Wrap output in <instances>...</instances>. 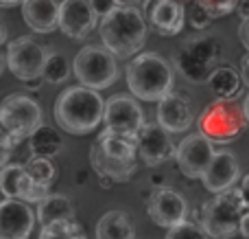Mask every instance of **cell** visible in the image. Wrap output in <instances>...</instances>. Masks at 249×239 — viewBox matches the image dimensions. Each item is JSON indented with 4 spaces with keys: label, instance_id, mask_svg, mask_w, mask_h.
Segmentation results:
<instances>
[{
    "label": "cell",
    "instance_id": "8fae6325",
    "mask_svg": "<svg viewBox=\"0 0 249 239\" xmlns=\"http://www.w3.org/2000/svg\"><path fill=\"white\" fill-rule=\"evenodd\" d=\"M105 132L112 134H124V136H138L140 130L146 125L144 112L136 97H109L105 101V117H103Z\"/></svg>",
    "mask_w": 249,
    "mask_h": 239
},
{
    "label": "cell",
    "instance_id": "30bf717a",
    "mask_svg": "<svg viewBox=\"0 0 249 239\" xmlns=\"http://www.w3.org/2000/svg\"><path fill=\"white\" fill-rule=\"evenodd\" d=\"M214 143L206 134H188L177 145V169L190 180H201L210 162L214 160Z\"/></svg>",
    "mask_w": 249,
    "mask_h": 239
},
{
    "label": "cell",
    "instance_id": "484cf974",
    "mask_svg": "<svg viewBox=\"0 0 249 239\" xmlns=\"http://www.w3.org/2000/svg\"><path fill=\"white\" fill-rule=\"evenodd\" d=\"M29 147H31V154L55 158L57 154L61 152V147H64V140H61V134L55 130V127H51V125H39L37 130L31 134Z\"/></svg>",
    "mask_w": 249,
    "mask_h": 239
},
{
    "label": "cell",
    "instance_id": "ee69618b",
    "mask_svg": "<svg viewBox=\"0 0 249 239\" xmlns=\"http://www.w3.org/2000/svg\"><path fill=\"white\" fill-rule=\"evenodd\" d=\"M184 2H188V0H184Z\"/></svg>",
    "mask_w": 249,
    "mask_h": 239
},
{
    "label": "cell",
    "instance_id": "8992f818",
    "mask_svg": "<svg viewBox=\"0 0 249 239\" xmlns=\"http://www.w3.org/2000/svg\"><path fill=\"white\" fill-rule=\"evenodd\" d=\"M223 48L216 38L199 35L184 42L175 53V66L184 79L193 83H208L212 70L219 66Z\"/></svg>",
    "mask_w": 249,
    "mask_h": 239
},
{
    "label": "cell",
    "instance_id": "d6a6232c",
    "mask_svg": "<svg viewBox=\"0 0 249 239\" xmlns=\"http://www.w3.org/2000/svg\"><path fill=\"white\" fill-rule=\"evenodd\" d=\"M90 2H92V7L96 9V13H99L101 18H103V16H107V13L112 11L114 7H118V4H116V0H90Z\"/></svg>",
    "mask_w": 249,
    "mask_h": 239
},
{
    "label": "cell",
    "instance_id": "603a6c76",
    "mask_svg": "<svg viewBox=\"0 0 249 239\" xmlns=\"http://www.w3.org/2000/svg\"><path fill=\"white\" fill-rule=\"evenodd\" d=\"M96 145L101 152L116 160H140L138 158V136H124V134H112L103 132L96 139Z\"/></svg>",
    "mask_w": 249,
    "mask_h": 239
},
{
    "label": "cell",
    "instance_id": "7402d4cb",
    "mask_svg": "<svg viewBox=\"0 0 249 239\" xmlns=\"http://www.w3.org/2000/svg\"><path fill=\"white\" fill-rule=\"evenodd\" d=\"M96 239H136L133 222L124 211H107L96 224Z\"/></svg>",
    "mask_w": 249,
    "mask_h": 239
},
{
    "label": "cell",
    "instance_id": "d6986e66",
    "mask_svg": "<svg viewBox=\"0 0 249 239\" xmlns=\"http://www.w3.org/2000/svg\"><path fill=\"white\" fill-rule=\"evenodd\" d=\"M241 180V167L232 152H216L214 160L210 162L208 171L203 174L201 182L206 191L210 193H223L228 189H234V182Z\"/></svg>",
    "mask_w": 249,
    "mask_h": 239
},
{
    "label": "cell",
    "instance_id": "74e56055",
    "mask_svg": "<svg viewBox=\"0 0 249 239\" xmlns=\"http://www.w3.org/2000/svg\"><path fill=\"white\" fill-rule=\"evenodd\" d=\"M241 235L249 239V211H247V215L243 218V222H241Z\"/></svg>",
    "mask_w": 249,
    "mask_h": 239
},
{
    "label": "cell",
    "instance_id": "e0dca14e",
    "mask_svg": "<svg viewBox=\"0 0 249 239\" xmlns=\"http://www.w3.org/2000/svg\"><path fill=\"white\" fill-rule=\"evenodd\" d=\"M35 218L24 200L4 198L0 204V239H29L35 226Z\"/></svg>",
    "mask_w": 249,
    "mask_h": 239
},
{
    "label": "cell",
    "instance_id": "44dd1931",
    "mask_svg": "<svg viewBox=\"0 0 249 239\" xmlns=\"http://www.w3.org/2000/svg\"><path fill=\"white\" fill-rule=\"evenodd\" d=\"M59 9L57 0H24L22 2V18L35 33H53L59 29Z\"/></svg>",
    "mask_w": 249,
    "mask_h": 239
},
{
    "label": "cell",
    "instance_id": "52a82bcc",
    "mask_svg": "<svg viewBox=\"0 0 249 239\" xmlns=\"http://www.w3.org/2000/svg\"><path fill=\"white\" fill-rule=\"evenodd\" d=\"M72 73L81 86L105 90L118 79V64L116 55L105 46L88 44L74 55Z\"/></svg>",
    "mask_w": 249,
    "mask_h": 239
},
{
    "label": "cell",
    "instance_id": "cb8c5ba5",
    "mask_svg": "<svg viewBox=\"0 0 249 239\" xmlns=\"http://www.w3.org/2000/svg\"><path fill=\"white\" fill-rule=\"evenodd\" d=\"M59 219H74V204L64 193H48L37 204V222L46 226Z\"/></svg>",
    "mask_w": 249,
    "mask_h": 239
},
{
    "label": "cell",
    "instance_id": "d4e9b609",
    "mask_svg": "<svg viewBox=\"0 0 249 239\" xmlns=\"http://www.w3.org/2000/svg\"><path fill=\"white\" fill-rule=\"evenodd\" d=\"M241 83H243V77L236 68L232 66H216L212 70L210 79H208V86L210 90L214 92L216 99H234L241 90Z\"/></svg>",
    "mask_w": 249,
    "mask_h": 239
},
{
    "label": "cell",
    "instance_id": "60d3db41",
    "mask_svg": "<svg viewBox=\"0 0 249 239\" xmlns=\"http://www.w3.org/2000/svg\"><path fill=\"white\" fill-rule=\"evenodd\" d=\"M24 0H0V4L2 7H16V4H22Z\"/></svg>",
    "mask_w": 249,
    "mask_h": 239
},
{
    "label": "cell",
    "instance_id": "836d02e7",
    "mask_svg": "<svg viewBox=\"0 0 249 239\" xmlns=\"http://www.w3.org/2000/svg\"><path fill=\"white\" fill-rule=\"evenodd\" d=\"M238 40H241V44L249 53V18H243L241 20V26H238Z\"/></svg>",
    "mask_w": 249,
    "mask_h": 239
},
{
    "label": "cell",
    "instance_id": "ab89813d",
    "mask_svg": "<svg viewBox=\"0 0 249 239\" xmlns=\"http://www.w3.org/2000/svg\"><path fill=\"white\" fill-rule=\"evenodd\" d=\"M142 0H116V4H123V7H136Z\"/></svg>",
    "mask_w": 249,
    "mask_h": 239
},
{
    "label": "cell",
    "instance_id": "e575fe53",
    "mask_svg": "<svg viewBox=\"0 0 249 239\" xmlns=\"http://www.w3.org/2000/svg\"><path fill=\"white\" fill-rule=\"evenodd\" d=\"M241 77L245 81V86L249 88V53L241 57Z\"/></svg>",
    "mask_w": 249,
    "mask_h": 239
},
{
    "label": "cell",
    "instance_id": "5b68a950",
    "mask_svg": "<svg viewBox=\"0 0 249 239\" xmlns=\"http://www.w3.org/2000/svg\"><path fill=\"white\" fill-rule=\"evenodd\" d=\"M245 108L236 99H216L201 110L197 119L199 132L212 143H232L243 134L247 125Z\"/></svg>",
    "mask_w": 249,
    "mask_h": 239
},
{
    "label": "cell",
    "instance_id": "4316f807",
    "mask_svg": "<svg viewBox=\"0 0 249 239\" xmlns=\"http://www.w3.org/2000/svg\"><path fill=\"white\" fill-rule=\"evenodd\" d=\"M39 239H88V235L81 224L74 219H59L42 226Z\"/></svg>",
    "mask_w": 249,
    "mask_h": 239
},
{
    "label": "cell",
    "instance_id": "b9f144b4",
    "mask_svg": "<svg viewBox=\"0 0 249 239\" xmlns=\"http://www.w3.org/2000/svg\"><path fill=\"white\" fill-rule=\"evenodd\" d=\"M0 42H7V26H0Z\"/></svg>",
    "mask_w": 249,
    "mask_h": 239
},
{
    "label": "cell",
    "instance_id": "1f68e13d",
    "mask_svg": "<svg viewBox=\"0 0 249 239\" xmlns=\"http://www.w3.org/2000/svg\"><path fill=\"white\" fill-rule=\"evenodd\" d=\"M197 2L201 4V7H206L214 18H223V16H228V13L236 11L241 0H197Z\"/></svg>",
    "mask_w": 249,
    "mask_h": 239
},
{
    "label": "cell",
    "instance_id": "7c38bea8",
    "mask_svg": "<svg viewBox=\"0 0 249 239\" xmlns=\"http://www.w3.org/2000/svg\"><path fill=\"white\" fill-rule=\"evenodd\" d=\"M146 211H149L153 224H158L162 228H173L186 219L188 202L175 189L160 187L153 189V193L146 198Z\"/></svg>",
    "mask_w": 249,
    "mask_h": 239
},
{
    "label": "cell",
    "instance_id": "ac0fdd59",
    "mask_svg": "<svg viewBox=\"0 0 249 239\" xmlns=\"http://www.w3.org/2000/svg\"><path fill=\"white\" fill-rule=\"evenodd\" d=\"M149 22L160 35H177L186 24L184 0H146Z\"/></svg>",
    "mask_w": 249,
    "mask_h": 239
},
{
    "label": "cell",
    "instance_id": "3957f363",
    "mask_svg": "<svg viewBox=\"0 0 249 239\" xmlns=\"http://www.w3.org/2000/svg\"><path fill=\"white\" fill-rule=\"evenodd\" d=\"M127 86L136 99L158 103L173 92V68L160 53H138L127 66Z\"/></svg>",
    "mask_w": 249,
    "mask_h": 239
},
{
    "label": "cell",
    "instance_id": "5bb4252c",
    "mask_svg": "<svg viewBox=\"0 0 249 239\" xmlns=\"http://www.w3.org/2000/svg\"><path fill=\"white\" fill-rule=\"evenodd\" d=\"M99 13L90 0H61L59 29L66 38L83 40L101 24Z\"/></svg>",
    "mask_w": 249,
    "mask_h": 239
},
{
    "label": "cell",
    "instance_id": "f546056e",
    "mask_svg": "<svg viewBox=\"0 0 249 239\" xmlns=\"http://www.w3.org/2000/svg\"><path fill=\"white\" fill-rule=\"evenodd\" d=\"M166 239H212V237L208 235L206 228H203L201 224L184 219L181 224H177V226L168 228Z\"/></svg>",
    "mask_w": 249,
    "mask_h": 239
},
{
    "label": "cell",
    "instance_id": "277c9868",
    "mask_svg": "<svg viewBox=\"0 0 249 239\" xmlns=\"http://www.w3.org/2000/svg\"><path fill=\"white\" fill-rule=\"evenodd\" d=\"M247 211L249 204L241 189H228L201 206V226L214 239H232L241 233V222Z\"/></svg>",
    "mask_w": 249,
    "mask_h": 239
},
{
    "label": "cell",
    "instance_id": "6da1fadb",
    "mask_svg": "<svg viewBox=\"0 0 249 239\" xmlns=\"http://www.w3.org/2000/svg\"><path fill=\"white\" fill-rule=\"evenodd\" d=\"M103 117L105 101L94 88L70 86L61 90L55 101V123L68 134H90L103 123Z\"/></svg>",
    "mask_w": 249,
    "mask_h": 239
},
{
    "label": "cell",
    "instance_id": "f1b7e54d",
    "mask_svg": "<svg viewBox=\"0 0 249 239\" xmlns=\"http://www.w3.org/2000/svg\"><path fill=\"white\" fill-rule=\"evenodd\" d=\"M44 81L46 83H64L70 77V64L61 53H48L44 64Z\"/></svg>",
    "mask_w": 249,
    "mask_h": 239
},
{
    "label": "cell",
    "instance_id": "4fadbf2b",
    "mask_svg": "<svg viewBox=\"0 0 249 239\" xmlns=\"http://www.w3.org/2000/svg\"><path fill=\"white\" fill-rule=\"evenodd\" d=\"M177 147L171 140V132L162 127L158 121L146 123L138 134V158L146 167H160L175 158Z\"/></svg>",
    "mask_w": 249,
    "mask_h": 239
},
{
    "label": "cell",
    "instance_id": "f35d334b",
    "mask_svg": "<svg viewBox=\"0 0 249 239\" xmlns=\"http://www.w3.org/2000/svg\"><path fill=\"white\" fill-rule=\"evenodd\" d=\"M42 83H44V77H37V79H31V81H24V86L29 88V90H37Z\"/></svg>",
    "mask_w": 249,
    "mask_h": 239
},
{
    "label": "cell",
    "instance_id": "d590c367",
    "mask_svg": "<svg viewBox=\"0 0 249 239\" xmlns=\"http://www.w3.org/2000/svg\"><path fill=\"white\" fill-rule=\"evenodd\" d=\"M236 11H238V16H241V20L243 18H249V0H241L238 7H236Z\"/></svg>",
    "mask_w": 249,
    "mask_h": 239
},
{
    "label": "cell",
    "instance_id": "83f0119b",
    "mask_svg": "<svg viewBox=\"0 0 249 239\" xmlns=\"http://www.w3.org/2000/svg\"><path fill=\"white\" fill-rule=\"evenodd\" d=\"M24 167L39 184H44V187H51V184L55 182V178H57L55 162H53V158H48V156L31 154V158L24 162Z\"/></svg>",
    "mask_w": 249,
    "mask_h": 239
},
{
    "label": "cell",
    "instance_id": "7a4b0ae2",
    "mask_svg": "<svg viewBox=\"0 0 249 239\" xmlns=\"http://www.w3.org/2000/svg\"><path fill=\"white\" fill-rule=\"evenodd\" d=\"M101 42L116 57H133L146 42V18L138 7H114L99 24Z\"/></svg>",
    "mask_w": 249,
    "mask_h": 239
},
{
    "label": "cell",
    "instance_id": "4dcf8cb0",
    "mask_svg": "<svg viewBox=\"0 0 249 239\" xmlns=\"http://www.w3.org/2000/svg\"><path fill=\"white\" fill-rule=\"evenodd\" d=\"M214 20H216V18L212 16L206 7H201L197 0H195V2L186 9V22H188L193 29H197V31H206Z\"/></svg>",
    "mask_w": 249,
    "mask_h": 239
},
{
    "label": "cell",
    "instance_id": "ba28073f",
    "mask_svg": "<svg viewBox=\"0 0 249 239\" xmlns=\"http://www.w3.org/2000/svg\"><path fill=\"white\" fill-rule=\"evenodd\" d=\"M46 57L48 53L44 51V46L35 42L33 38H29V35H20V38L11 40L7 46V53H4L7 68L22 83L42 77Z\"/></svg>",
    "mask_w": 249,
    "mask_h": 239
},
{
    "label": "cell",
    "instance_id": "8d00e7d4",
    "mask_svg": "<svg viewBox=\"0 0 249 239\" xmlns=\"http://www.w3.org/2000/svg\"><path fill=\"white\" fill-rule=\"evenodd\" d=\"M241 191H243V196H245V200L249 204V174L245 176V178H241Z\"/></svg>",
    "mask_w": 249,
    "mask_h": 239
},
{
    "label": "cell",
    "instance_id": "7bdbcfd3",
    "mask_svg": "<svg viewBox=\"0 0 249 239\" xmlns=\"http://www.w3.org/2000/svg\"><path fill=\"white\" fill-rule=\"evenodd\" d=\"M243 108H245V117H247V121H249V95L245 97V101H243Z\"/></svg>",
    "mask_w": 249,
    "mask_h": 239
},
{
    "label": "cell",
    "instance_id": "ffe728a7",
    "mask_svg": "<svg viewBox=\"0 0 249 239\" xmlns=\"http://www.w3.org/2000/svg\"><path fill=\"white\" fill-rule=\"evenodd\" d=\"M90 165L99 176V182L103 189H109L114 182H127L138 169V160H116L101 152L96 143L90 149Z\"/></svg>",
    "mask_w": 249,
    "mask_h": 239
},
{
    "label": "cell",
    "instance_id": "2e32d148",
    "mask_svg": "<svg viewBox=\"0 0 249 239\" xmlns=\"http://www.w3.org/2000/svg\"><path fill=\"white\" fill-rule=\"evenodd\" d=\"M195 121V105L184 92H168L162 101H158V123L171 134H184Z\"/></svg>",
    "mask_w": 249,
    "mask_h": 239
},
{
    "label": "cell",
    "instance_id": "9c48e42d",
    "mask_svg": "<svg viewBox=\"0 0 249 239\" xmlns=\"http://www.w3.org/2000/svg\"><path fill=\"white\" fill-rule=\"evenodd\" d=\"M0 123L9 134L31 139V134L42 125V108L26 95H9L0 105Z\"/></svg>",
    "mask_w": 249,
    "mask_h": 239
},
{
    "label": "cell",
    "instance_id": "9a60e30c",
    "mask_svg": "<svg viewBox=\"0 0 249 239\" xmlns=\"http://www.w3.org/2000/svg\"><path fill=\"white\" fill-rule=\"evenodd\" d=\"M0 189H2L4 198H13V200H24V202H39L48 196V189L39 184L33 176L26 171L24 165H4L0 171Z\"/></svg>",
    "mask_w": 249,
    "mask_h": 239
}]
</instances>
